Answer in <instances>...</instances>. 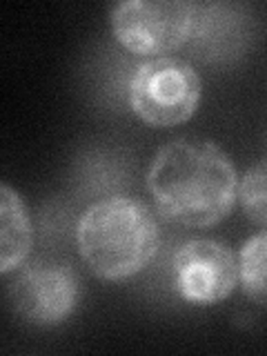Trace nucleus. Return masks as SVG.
<instances>
[{
	"label": "nucleus",
	"instance_id": "nucleus-1",
	"mask_svg": "<svg viewBox=\"0 0 267 356\" xmlns=\"http://www.w3.org/2000/svg\"><path fill=\"white\" fill-rule=\"evenodd\" d=\"M147 189L165 220L203 229L229 216L238 198V178L216 143L176 138L154 156Z\"/></svg>",
	"mask_w": 267,
	"mask_h": 356
},
{
	"label": "nucleus",
	"instance_id": "nucleus-2",
	"mask_svg": "<svg viewBox=\"0 0 267 356\" xmlns=\"http://www.w3.org/2000/svg\"><path fill=\"white\" fill-rule=\"evenodd\" d=\"M76 245L85 265L98 278L125 281L154 261L161 232L145 203L129 196H109L81 216Z\"/></svg>",
	"mask_w": 267,
	"mask_h": 356
},
{
	"label": "nucleus",
	"instance_id": "nucleus-3",
	"mask_svg": "<svg viewBox=\"0 0 267 356\" xmlns=\"http://www.w3.org/2000/svg\"><path fill=\"white\" fill-rule=\"evenodd\" d=\"M200 94L203 81L194 67L167 56L138 65L129 81V107L149 127H174L189 120Z\"/></svg>",
	"mask_w": 267,
	"mask_h": 356
},
{
	"label": "nucleus",
	"instance_id": "nucleus-4",
	"mask_svg": "<svg viewBox=\"0 0 267 356\" xmlns=\"http://www.w3.org/2000/svg\"><path fill=\"white\" fill-rule=\"evenodd\" d=\"M111 31L127 51L163 58L189 40L194 5L183 0H127L111 9Z\"/></svg>",
	"mask_w": 267,
	"mask_h": 356
},
{
	"label": "nucleus",
	"instance_id": "nucleus-5",
	"mask_svg": "<svg viewBox=\"0 0 267 356\" xmlns=\"http://www.w3.org/2000/svg\"><path fill=\"white\" fill-rule=\"evenodd\" d=\"M7 296L16 314L38 327L67 321L81 300V278L63 261H31L11 272ZM9 276V274H7Z\"/></svg>",
	"mask_w": 267,
	"mask_h": 356
},
{
	"label": "nucleus",
	"instance_id": "nucleus-6",
	"mask_svg": "<svg viewBox=\"0 0 267 356\" xmlns=\"http://www.w3.org/2000/svg\"><path fill=\"white\" fill-rule=\"evenodd\" d=\"M174 289L194 305L225 300L238 285V256L211 238H194L178 248L172 261Z\"/></svg>",
	"mask_w": 267,
	"mask_h": 356
},
{
	"label": "nucleus",
	"instance_id": "nucleus-7",
	"mask_svg": "<svg viewBox=\"0 0 267 356\" xmlns=\"http://www.w3.org/2000/svg\"><path fill=\"white\" fill-rule=\"evenodd\" d=\"M254 36L252 14L243 5H194V22L185 49L203 63H234Z\"/></svg>",
	"mask_w": 267,
	"mask_h": 356
},
{
	"label": "nucleus",
	"instance_id": "nucleus-8",
	"mask_svg": "<svg viewBox=\"0 0 267 356\" xmlns=\"http://www.w3.org/2000/svg\"><path fill=\"white\" fill-rule=\"evenodd\" d=\"M33 243L25 200L7 183L0 187V272L5 276L27 261Z\"/></svg>",
	"mask_w": 267,
	"mask_h": 356
},
{
	"label": "nucleus",
	"instance_id": "nucleus-9",
	"mask_svg": "<svg viewBox=\"0 0 267 356\" xmlns=\"http://www.w3.org/2000/svg\"><path fill=\"white\" fill-rule=\"evenodd\" d=\"M238 283L245 296L267 307V229L243 243L238 252Z\"/></svg>",
	"mask_w": 267,
	"mask_h": 356
},
{
	"label": "nucleus",
	"instance_id": "nucleus-10",
	"mask_svg": "<svg viewBox=\"0 0 267 356\" xmlns=\"http://www.w3.org/2000/svg\"><path fill=\"white\" fill-rule=\"evenodd\" d=\"M238 203L245 216L267 229V161L245 172L238 183Z\"/></svg>",
	"mask_w": 267,
	"mask_h": 356
}]
</instances>
